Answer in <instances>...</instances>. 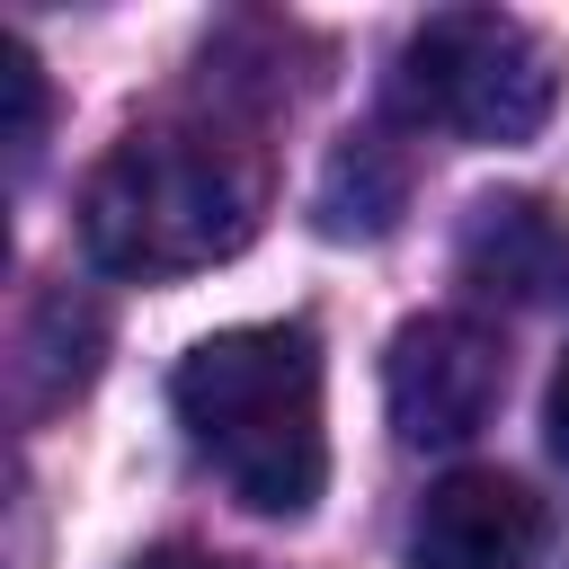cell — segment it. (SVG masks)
<instances>
[{
  "label": "cell",
  "mask_w": 569,
  "mask_h": 569,
  "mask_svg": "<svg viewBox=\"0 0 569 569\" xmlns=\"http://www.w3.org/2000/svg\"><path fill=\"white\" fill-rule=\"evenodd\" d=\"M169 409L196 462L276 525H302L329 489V409H320V338L302 320L213 329L178 356Z\"/></svg>",
  "instance_id": "6da1fadb"
},
{
  "label": "cell",
  "mask_w": 569,
  "mask_h": 569,
  "mask_svg": "<svg viewBox=\"0 0 569 569\" xmlns=\"http://www.w3.org/2000/svg\"><path fill=\"white\" fill-rule=\"evenodd\" d=\"M258 231V178L204 124H133L80 196V249L107 276H196Z\"/></svg>",
  "instance_id": "7a4b0ae2"
},
{
  "label": "cell",
  "mask_w": 569,
  "mask_h": 569,
  "mask_svg": "<svg viewBox=\"0 0 569 569\" xmlns=\"http://www.w3.org/2000/svg\"><path fill=\"white\" fill-rule=\"evenodd\" d=\"M400 107L453 142H533L560 107V62L507 9H436L400 44Z\"/></svg>",
  "instance_id": "3957f363"
},
{
  "label": "cell",
  "mask_w": 569,
  "mask_h": 569,
  "mask_svg": "<svg viewBox=\"0 0 569 569\" xmlns=\"http://www.w3.org/2000/svg\"><path fill=\"white\" fill-rule=\"evenodd\" d=\"M382 400L400 445H471L507 400V347L471 311H418L391 329Z\"/></svg>",
  "instance_id": "277c9868"
},
{
  "label": "cell",
  "mask_w": 569,
  "mask_h": 569,
  "mask_svg": "<svg viewBox=\"0 0 569 569\" xmlns=\"http://www.w3.org/2000/svg\"><path fill=\"white\" fill-rule=\"evenodd\" d=\"M542 551V498L507 471H445L418 498L409 569H533Z\"/></svg>",
  "instance_id": "5b68a950"
},
{
  "label": "cell",
  "mask_w": 569,
  "mask_h": 569,
  "mask_svg": "<svg viewBox=\"0 0 569 569\" xmlns=\"http://www.w3.org/2000/svg\"><path fill=\"white\" fill-rule=\"evenodd\" d=\"M453 267H462V284H480L498 302H525V311L569 302V204H551V196H480L462 213Z\"/></svg>",
  "instance_id": "8992f818"
},
{
  "label": "cell",
  "mask_w": 569,
  "mask_h": 569,
  "mask_svg": "<svg viewBox=\"0 0 569 569\" xmlns=\"http://www.w3.org/2000/svg\"><path fill=\"white\" fill-rule=\"evenodd\" d=\"M400 204H409V160L391 133H347L320 169V196H311L329 240H382L400 222Z\"/></svg>",
  "instance_id": "52a82bcc"
},
{
  "label": "cell",
  "mask_w": 569,
  "mask_h": 569,
  "mask_svg": "<svg viewBox=\"0 0 569 569\" xmlns=\"http://www.w3.org/2000/svg\"><path fill=\"white\" fill-rule=\"evenodd\" d=\"M98 338H107V329H98V311H89V302L44 293V302L27 311V338H18V347H27V356H18V373L36 382V400H27V409L71 400V391L98 373Z\"/></svg>",
  "instance_id": "ba28073f"
},
{
  "label": "cell",
  "mask_w": 569,
  "mask_h": 569,
  "mask_svg": "<svg viewBox=\"0 0 569 569\" xmlns=\"http://www.w3.org/2000/svg\"><path fill=\"white\" fill-rule=\"evenodd\" d=\"M0 80H9V178H27L44 151V62L27 53V36L0 44Z\"/></svg>",
  "instance_id": "9c48e42d"
},
{
  "label": "cell",
  "mask_w": 569,
  "mask_h": 569,
  "mask_svg": "<svg viewBox=\"0 0 569 569\" xmlns=\"http://www.w3.org/2000/svg\"><path fill=\"white\" fill-rule=\"evenodd\" d=\"M542 436H551V453L569 462V356L551 365V391H542Z\"/></svg>",
  "instance_id": "30bf717a"
},
{
  "label": "cell",
  "mask_w": 569,
  "mask_h": 569,
  "mask_svg": "<svg viewBox=\"0 0 569 569\" xmlns=\"http://www.w3.org/2000/svg\"><path fill=\"white\" fill-rule=\"evenodd\" d=\"M133 569H222V560H213V551H196V542H151Z\"/></svg>",
  "instance_id": "8fae6325"
}]
</instances>
